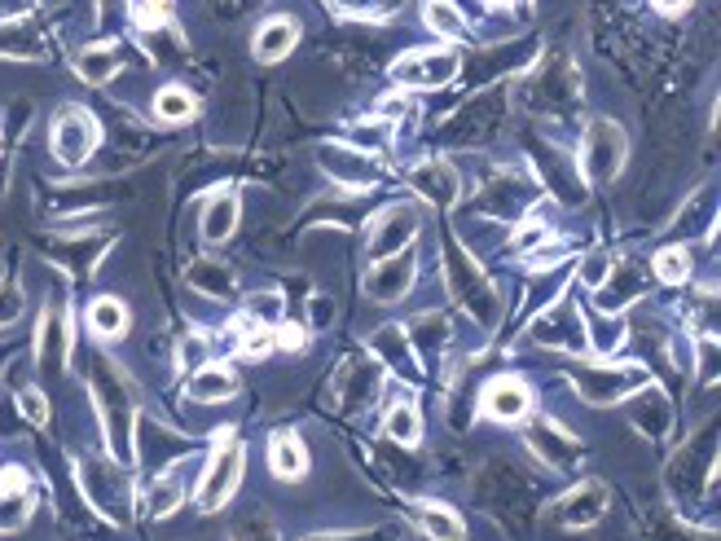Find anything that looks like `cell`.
<instances>
[{"mask_svg": "<svg viewBox=\"0 0 721 541\" xmlns=\"http://www.w3.org/2000/svg\"><path fill=\"white\" fill-rule=\"evenodd\" d=\"M625 163V132H620L612 119H594L590 132H585L581 146V168L590 181H612Z\"/></svg>", "mask_w": 721, "mask_h": 541, "instance_id": "obj_1", "label": "cell"}, {"mask_svg": "<svg viewBox=\"0 0 721 541\" xmlns=\"http://www.w3.org/2000/svg\"><path fill=\"white\" fill-rule=\"evenodd\" d=\"M642 383H647V370L642 366H594V370L576 374V392L590 405H616V401H625V396H634Z\"/></svg>", "mask_w": 721, "mask_h": 541, "instance_id": "obj_2", "label": "cell"}, {"mask_svg": "<svg viewBox=\"0 0 721 541\" xmlns=\"http://www.w3.org/2000/svg\"><path fill=\"white\" fill-rule=\"evenodd\" d=\"M97 119L88 115L80 106H66L58 115V124H53V154H58V163L66 168H80L88 163V154L97 150Z\"/></svg>", "mask_w": 721, "mask_h": 541, "instance_id": "obj_3", "label": "cell"}, {"mask_svg": "<svg viewBox=\"0 0 721 541\" xmlns=\"http://www.w3.org/2000/svg\"><path fill=\"white\" fill-rule=\"evenodd\" d=\"M414 234H418V212L409 203H392L387 212L374 216V225H370V238H365L370 260L401 256L409 242H414Z\"/></svg>", "mask_w": 721, "mask_h": 541, "instance_id": "obj_4", "label": "cell"}, {"mask_svg": "<svg viewBox=\"0 0 721 541\" xmlns=\"http://www.w3.org/2000/svg\"><path fill=\"white\" fill-rule=\"evenodd\" d=\"M449 286L453 295L462 300L467 313H480V322H497V295L493 286L484 282V273L462 256V251H449Z\"/></svg>", "mask_w": 721, "mask_h": 541, "instance_id": "obj_5", "label": "cell"}, {"mask_svg": "<svg viewBox=\"0 0 721 541\" xmlns=\"http://www.w3.org/2000/svg\"><path fill=\"white\" fill-rule=\"evenodd\" d=\"M238 480H242V445H234V440H229V445L216 449L212 467H207L203 489H198V506H203V511H216V506H225L229 498H234Z\"/></svg>", "mask_w": 721, "mask_h": 541, "instance_id": "obj_6", "label": "cell"}, {"mask_svg": "<svg viewBox=\"0 0 721 541\" xmlns=\"http://www.w3.org/2000/svg\"><path fill=\"white\" fill-rule=\"evenodd\" d=\"M453 75H458V58L445 49H418L396 62V80L409 88H440V84H449Z\"/></svg>", "mask_w": 721, "mask_h": 541, "instance_id": "obj_7", "label": "cell"}, {"mask_svg": "<svg viewBox=\"0 0 721 541\" xmlns=\"http://www.w3.org/2000/svg\"><path fill=\"white\" fill-rule=\"evenodd\" d=\"M484 414L493 423H519L532 414V388L524 379H493L484 388Z\"/></svg>", "mask_w": 721, "mask_h": 541, "instance_id": "obj_8", "label": "cell"}, {"mask_svg": "<svg viewBox=\"0 0 721 541\" xmlns=\"http://www.w3.org/2000/svg\"><path fill=\"white\" fill-rule=\"evenodd\" d=\"M379 269L365 278V295L370 300H383V304H392V300H401V295L409 291V282H414V260L405 256H387V260H374Z\"/></svg>", "mask_w": 721, "mask_h": 541, "instance_id": "obj_9", "label": "cell"}, {"mask_svg": "<svg viewBox=\"0 0 721 541\" xmlns=\"http://www.w3.org/2000/svg\"><path fill=\"white\" fill-rule=\"evenodd\" d=\"M603 511H607V489L598 480H585V484H576L568 498H559V506H554V520H563V524H594Z\"/></svg>", "mask_w": 721, "mask_h": 541, "instance_id": "obj_10", "label": "cell"}, {"mask_svg": "<svg viewBox=\"0 0 721 541\" xmlns=\"http://www.w3.org/2000/svg\"><path fill=\"white\" fill-rule=\"evenodd\" d=\"M409 185L436 207H449L458 198V172L449 163H418V168H409Z\"/></svg>", "mask_w": 721, "mask_h": 541, "instance_id": "obj_11", "label": "cell"}, {"mask_svg": "<svg viewBox=\"0 0 721 541\" xmlns=\"http://www.w3.org/2000/svg\"><path fill=\"white\" fill-rule=\"evenodd\" d=\"M299 44V22L295 18H269L260 31H255V58L260 62H282Z\"/></svg>", "mask_w": 721, "mask_h": 541, "instance_id": "obj_12", "label": "cell"}, {"mask_svg": "<svg viewBox=\"0 0 721 541\" xmlns=\"http://www.w3.org/2000/svg\"><path fill=\"white\" fill-rule=\"evenodd\" d=\"M234 388H238V379H234V370H225V366H203V370L190 374V383H185L190 401H198V405L229 401V396H234Z\"/></svg>", "mask_w": 721, "mask_h": 541, "instance_id": "obj_13", "label": "cell"}, {"mask_svg": "<svg viewBox=\"0 0 721 541\" xmlns=\"http://www.w3.org/2000/svg\"><path fill=\"white\" fill-rule=\"evenodd\" d=\"M528 440H532V449H537V454L550 462V467H568V462L576 458V440L563 436L559 427L550 423V418H546V423H532Z\"/></svg>", "mask_w": 721, "mask_h": 541, "instance_id": "obj_14", "label": "cell"}, {"mask_svg": "<svg viewBox=\"0 0 721 541\" xmlns=\"http://www.w3.org/2000/svg\"><path fill=\"white\" fill-rule=\"evenodd\" d=\"M203 238L207 242H229V234L238 229V194H216L212 203H207V212H203Z\"/></svg>", "mask_w": 721, "mask_h": 541, "instance_id": "obj_15", "label": "cell"}, {"mask_svg": "<svg viewBox=\"0 0 721 541\" xmlns=\"http://www.w3.org/2000/svg\"><path fill=\"white\" fill-rule=\"evenodd\" d=\"M269 467L277 480H299L308 471V449L299 436H277L269 449Z\"/></svg>", "mask_w": 721, "mask_h": 541, "instance_id": "obj_16", "label": "cell"}, {"mask_svg": "<svg viewBox=\"0 0 721 541\" xmlns=\"http://www.w3.org/2000/svg\"><path fill=\"white\" fill-rule=\"evenodd\" d=\"M326 163H330V176L343 185H352V190H365V185H374V163L365 159V154H352V150H326Z\"/></svg>", "mask_w": 721, "mask_h": 541, "instance_id": "obj_17", "label": "cell"}, {"mask_svg": "<svg viewBox=\"0 0 721 541\" xmlns=\"http://www.w3.org/2000/svg\"><path fill=\"white\" fill-rule=\"evenodd\" d=\"M88 330H93L97 339H119L128 330V308L119 300H110V295H102L97 304H88Z\"/></svg>", "mask_w": 721, "mask_h": 541, "instance_id": "obj_18", "label": "cell"}, {"mask_svg": "<svg viewBox=\"0 0 721 541\" xmlns=\"http://www.w3.org/2000/svg\"><path fill=\"white\" fill-rule=\"evenodd\" d=\"M418 528H423L427 537H436V541H462L467 533H462V520L449 511V506H440V502H423L418 506Z\"/></svg>", "mask_w": 721, "mask_h": 541, "instance_id": "obj_19", "label": "cell"}, {"mask_svg": "<svg viewBox=\"0 0 721 541\" xmlns=\"http://www.w3.org/2000/svg\"><path fill=\"white\" fill-rule=\"evenodd\" d=\"M75 71H80L88 84H106L110 75L119 71V49H115V44H93V49H84V53H80Z\"/></svg>", "mask_w": 721, "mask_h": 541, "instance_id": "obj_20", "label": "cell"}, {"mask_svg": "<svg viewBox=\"0 0 721 541\" xmlns=\"http://www.w3.org/2000/svg\"><path fill=\"white\" fill-rule=\"evenodd\" d=\"M423 18H427V27L436 31V36H445V40L467 36V18L458 14V5H453V0H427Z\"/></svg>", "mask_w": 721, "mask_h": 541, "instance_id": "obj_21", "label": "cell"}, {"mask_svg": "<svg viewBox=\"0 0 721 541\" xmlns=\"http://www.w3.org/2000/svg\"><path fill=\"white\" fill-rule=\"evenodd\" d=\"M194 106H198L194 93H190V88H181V84H168V88H159V93H154V115L168 119V124H181V119H190Z\"/></svg>", "mask_w": 721, "mask_h": 541, "instance_id": "obj_22", "label": "cell"}, {"mask_svg": "<svg viewBox=\"0 0 721 541\" xmlns=\"http://www.w3.org/2000/svg\"><path fill=\"white\" fill-rule=\"evenodd\" d=\"M190 282H194V291H207V295H229L234 291V273H229L225 264H212V260H198L190 269Z\"/></svg>", "mask_w": 721, "mask_h": 541, "instance_id": "obj_23", "label": "cell"}, {"mask_svg": "<svg viewBox=\"0 0 721 541\" xmlns=\"http://www.w3.org/2000/svg\"><path fill=\"white\" fill-rule=\"evenodd\" d=\"M387 436L396 440V445H418V436H423V418H418L414 405H396L392 414H387Z\"/></svg>", "mask_w": 721, "mask_h": 541, "instance_id": "obj_24", "label": "cell"}, {"mask_svg": "<svg viewBox=\"0 0 721 541\" xmlns=\"http://www.w3.org/2000/svg\"><path fill=\"white\" fill-rule=\"evenodd\" d=\"M651 269H656V278L660 282H686L691 278V256H686V247H664V251H656V264H651Z\"/></svg>", "mask_w": 721, "mask_h": 541, "instance_id": "obj_25", "label": "cell"}, {"mask_svg": "<svg viewBox=\"0 0 721 541\" xmlns=\"http://www.w3.org/2000/svg\"><path fill=\"white\" fill-rule=\"evenodd\" d=\"M247 322L255 326H277L282 322V295L277 291H260L247 300Z\"/></svg>", "mask_w": 721, "mask_h": 541, "instance_id": "obj_26", "label": "cell"}, {"mask_svg": "<svg viewBox=\"0 0 721 541\" xmlns=\"http://www.w3.org/2000/svg\"><path fill=\"white\" fill-rule=\"evenodd\" d=\"M176 506H181V484H176V480H159V484H154V493H150V515H154V520H168Z\"/></svg>", "mask_w": 721, "mask_h": 541, "instance_id": "obj_27", "label": "cell"}, {"mask_svg": "<svg viewBox=\"0 0 721 541\" xmlns=\"http://www.w3.org/2000/svg\"><path fill=\"white\" fill-rule=\"evenodd\" d=\"M343 14H357V18H383L392 9H401V0H335Z\"/></svg>", "mask_w": 721, "mask_h": 541, "instance_id": "obj_28", "label": "cell"}, {"mask_svg": "<svg viewBox=\"0 0 721 541\" xmlns=\"http://www.w3.org/2000/svg\"><path fill=\"white\" fill-rule=\"evenodd\" d=\"M137 18H141V27H168V18H172V0H141Z\"/></svg>", "mask_w": 721, "mask_h": 541, "instance_id": "obj_29", "label": "cell"}, {"mask_svg": "<svg viewBox=\"0 0 721 541\" xmlns=\"http://www.w3.org/2000/svg\"><path fill=\"white\" fill-rule=\"evenodd\" d=\"M62 352H66V330H62V317H49V326H44V357L58 361L62 366Z\"/></svg>", "mask_w": 721, "mask_h": 541, "instance_id": "obj_30", "label": "cell"}, {"mask_svg": "<svg viewBox=\"0 0 721 541\" xmlns=\"http://www.w3.org/2000/svg\"><path fill=\"white\" fill-rule=\"evenodd\" d=\"M607 273H612V260L607 256H585V264H581V278H585V286H603L607 282Z\"/></svg>", "mask_w": 721, "mask_h": 541, "instance_id": "obj_31", "label": "cell"}, {"mask_svg": "<svg viewBox=\"0 0 721 541\" xmlns=\"http://www.w3.org/2000/svg\"><path fill=\"white\" fill-rule=\"evenodd\" d=\"M242 352H247V357H269V352H273V330H264V326L247 330V339H242Z\"/></svg>", "mask_w": 721, "mask_h": 541, "instance_id": "obj_32", "label": "cell"}, {"mask_svg": "<svg viewBox=\"0 0 721 541\" xmlns=\"http://www.w3.org/2000/svg\"><path fill=\"white\" fill-rule=\"evenodd\" d=\"M18 405H22V414H27L31 423H44V418H49V401H44V392H36V388L22 392Z\"/></svg>", "mask_w": 721, "mask_h": 541, "instance_id": "obj_33", "label": "cell"}, {"mask_svg": "<svg viewBox=\"0 0 721 541\" xmlns=\"http://www.w3.org/2000/svg\"><path fill=\"white\" fill-rule=\"evenodd\" d=\"M273 344H277V348H286V352H299V348L308 344V335H304V326H291V322H286V326H277Z\"/></svg>", "mask_w": 721, "mask_h": 541, "instance_id": "obj_34", "label": "cell"}, {"mask_svg": "<svg viewBox=\"0 0 721 541\" xmlns=\"http://www.w3.org/2000/svg\"><path fill=\"white\" fill-rule=\"evenodd\" d=\"M541 242H546V229H541V225H528L524 234H519V242H515V247H510V251H515V256H524V251L541 247Z\"/></svg>", "mask_w": 721, "mask_h": 541, "instance_id": "obj_35", "label": "cell"}, {"mask_svg": "<svg viewBox=\"0 0 721 541\" xmlns=\"http://www.w3.org/2000/svg\"><path fill=\"white\" fill-rule=\"evenodd\" d=\"M31 9V0H0V22H9V18H22Z\"/></svg>", "mask_w": 721, "mask_h": 541, "instance_id": "obj_36", "label": "cell"}, {"mask_svg": "<svg viewBox=\"0 0 721 541\" xmlns=\"http://www.w3.org/2000/svg\"><path fill=\"white\" fill-rule=\"evenodd\" d=\"M207 357V339H190L185 344V361H203Z\"/></svg>", "mask_w": 721, "mask_h": 541, "instance_id": "obj_37", "label": "cell"}, {"mask_svg": "<svg viewBox=\"0 0 721 541\" xmlns=\"http://www.w3.org/2000/svg\"><path fill=\"white\" fill-rule=\"evenodd\" d=\"M686 5H691V0H656V9H660V14H682Z\"/></svg>", "mask_w": 721, "mask_h": 541, "instance_id": "obj_38", "label": "cell"}, {"mask_svg": "<svg viewBox=\"0 0 721 541\" xmlns=\"http://www.w3.org/2000/svg\"><path fill=\"white\" fill-rule=\"evenodd\" d=\"M488 5H510V0H488Z\"/></svg>", "mask_w": 721, "mask_h": 541, "instance_id": "obj_39", "label": "cell"}]
</instances>
